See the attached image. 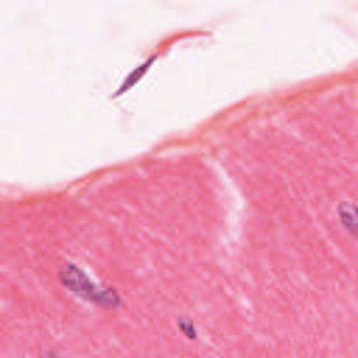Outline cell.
<instances>
[{
    "mask_svg": "<svg viewBox=\"0 0 358 358\" xmlns=\"http://www.w3.org/2000/svg\"><path fill=\"white\" fill-rule=\"evenodd\" d=\"M59 277H62V282H64L73 294H78L81 299H90V302H98V305H106V308H115V305H117V294H115L112 288H106V285L90 280L81 268H76V266H70V263H64V266L59 268Z\"/></svg>",
    "mask_w": 358,
    "mask_h": 358,
    "instance_id": "cell-1",
    "label": "cell"
},
{
    "mask_svg": "<svg viewBox=\"0 0 358 358\" xmlns=\"http://www.w3.org/2000/svg\"><path fill=\"white\" fill-rule=\"evenodd\" d=\"M338 213H341V221H344L352 232H358V207H355V204H341Z\"/></svg>",
    "mask_w": 358,
    "mask_h": 358,
    "instance_id": "cell-2",
    "label": "cell"
},
{
    "mask_svg": "<svg viewBox=\"0 0 358 358\" xmlns=\"http://www.w3.org/2000/svg\"><path fill=\"white\" fill-rule=\"evenodd\" d=\"M148 67H151V62H145V64H140V67H137V70H134V73H131V76H129V78H126V81L120 84V90H117V95H123L126 90H131V84H137V81H140V78H143V76L148 73Z\"/></svg>",
    "mask_w": 358,
    "mask_h": 358,
    "instance_id": "cell-3",
    "label": "cell"
}]
</instances>
